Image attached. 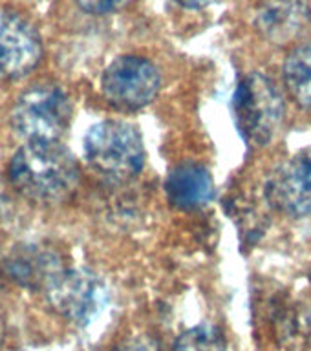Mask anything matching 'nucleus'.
<instances>
[{
	"label": "nucleus",
	"instance_id": "1",
	"mask_svg": "<svg viewBox=\"0 0 311 351\" xmlns=\"http://www.w3.org/2000/svg\"><path fill=\"white\" fill-rule=\"evenodd\" d=\"M10 181L16 192L38 205L66 202L79 185V165L59 141L26 143L10 161Z\"/></svg>",
	"mask_w": 311,
	"mask_h": 351
},
{
	"label": "nucleus",
	"instance_id": "2",
	"mask_svg": "<svg viewBox=\"0 0 311 351\" xmlns=\"http://www.w3.org/2000/svg\"><path fill=\"white\" fill-rule=\"evenodd\" d=\"M84 158L97 174L112 181H128L145 165L143 137L125 121H101L84 136Z\"/></svg>",
	"mask_w": 311,
	"mask_h": 351
},
{
	"label": "nucleus",
	"instance_id": "3",
	"mask_svg": "<svg viewBox=\"0 0 311 351\" xmlns=\"http://www.w3.org/2000/svg\"><path fill=\"white\" fill-rule=\"evenodd\" d=\"M70 97L55 84H35L21 93L11 110L13 130L27 143H54L68 130Z\"/></svg>",
	"mask_w": 311,
	"mask_h": 351
},
{
	"label": "nucleus",
	"instance_id": "4",
	"mask_svg": "<svg viewBox=\"0 0 311 351\" xmlns=\"http://www.w3.org/2000/svg\"><path fill=\"white\" fill-rule=\"evenodd\" d=\"M233 114L236 126L247 143L266 145L282 123L284 99L268 77L249 73L236 86Z\"/></svg>",
	"mask_w": 311,
	"mask_h": 351
},
{
	"label": "nucleus",
	"instance_id": "5",
	"mask_svg": "<svg viewBox=\"0 0 311 351\" xmlns=\"http://www.w3.org/2000/svg\"><path fill=\"white\" fill-rule=\"evenodd\" d=\"M161 86L158 68L137 55H123L103 71L101 90L114 108L132 112L156 99Z\"/></svg>",
	"mask_w": 311,
	"mask_h": 351
},
{
	"label": "nucleus",
	"instance_id": "6",
	"mask_svg": "<svg viewBox=\"0 0 311 351\" xmlns=\"http://www.w3.org/2000/svg\"><path fill=\"white\" fill-rule=\"evenodd\" d=\"M49 307L73 324H88L104 302V285L87 269H60L44 287Z\"/></svg>",
	"mask_w": 311,
	"mask_h": 351
},
{
	"label": "nucleus",
	"instance_id": "7",
	"mask_svg": "<svg viewBox=\"0 0 311 351\" xmlns=\"http://www.w3.org/2000/svg\"><path fill=\"white\" fill-rule=\"evenodd\" d=\"M43 59L37 29L22 15L0 10V79H22Z\"/></svg>",
	"mask_w": 311,
	"mask_h": 351
},
{
	"label": "nucleus",
	"instance_id": "8",
	"mask_svg": "<svg viewBox=\"0 0 311 351\" xmlns=\"http://www.w3.org/2000/svg\"><path fill=\"white\" fill-rule=\"evenodd\" d=\"M269 205L290 216L311 214V158L297 156L271 172L266 181Z\"/></svg>",
	"mask_w": 311,
	"mask_h": 351
},
{
	"label": "nucleus",
	"instance_id": "9",
	"mask_svg": "<svg viewBox=\"0 0 311 351\" xmlns=\"http://www.w3.org/2000/svg\"><path fill=\"white\" fill-rule=\"evenodd\" d=\"M308 0H260L255 10V27L266 40L290 44L310 26Z\"/></svg>",
	"mask_w": 311,
	"mask_h": 351
},
{
	"label": "nucleus",
	"instance_id": "10",
	"mask_svg": "<svg viewBox=\"0 0 311 351\" xmlns=\"http://www.w3.org/2000/svg\"><path fill=\"white\" fill-rule=\"evenodd\" d=\"M165 192L172 207L180 210H198L213 199V176L203 165L185 161L170 170L165 180Z\"/></svg>",
	"mask_w": 311,
	"mask_h": 351
},
{
	"label": "nucleus",
	"instance_id": "11",
	"mask_svg": "<svg viewBox=\"0 0 311 351\" xmlns=\"http://www.w3.org/2000/svg\"><path fill=\"white\" fill-rule=\"evenodd\" d=\"M57 254L44 247H22L15 249L8 260V273L11 278L27 287L44 289L49 280L60 271Z\"/></svg>",
	"mask_w": 311,
	"mask_h": 351
},
{
	"label": "nucleus",
	"instance_id": "12",
	"mask_svg": "<svg viewBox=\"0 0 311 351\" xmlns=\"http://www.w3.org/2000/svg\"><path fill=\"white\" fill-rule=\"evenodd\" d=\"M284 81L291 97L311 112V44L293 49L284 62Z\"/></svg>",
	"mask_w": 311,
	"mask_h": 351
},
{
	"label": "nucleus",
	"instance_id": "13",
	"mask_svg": "<svg viewBox=\"0 0 311 351\" xmlns=\"http://www.w3.org/2000/svg\"><path fill=\"white\" fill-rule=\"evenodd\" d=\"M174 351H225V339L218 328L200 324L180 335Z\"/></svg>",
	"mask_w": 311,
	"mask_h": 351
},
{
	"label": "nucleus",
	"instance_id": "14",
	"mask_svg": "<svg viewBox=\"0 0 311 351\" xmlns=\"http://www.w3.org/2000/svg\"><path fill=\"white\" fill-rule=\"evenodd\" d=\"M114 351H161L158 340L150 335H132L121 340Z\"/></svg>",
	"mask_w": 311,
	"mask_h": 351
},
{
	"label": "nucleus",
	"instance_id": "15",
	"mask_svg": "<svg viewBox=\"0 0 311 351\" xmlns=\"http://www.w3.org/2000/svg\"><path fill=\"white\" fill-rule=\"evenodd\" d=\"M79 8L93 15H106L123 10L130 0H76Z\"/></svg>",
	"mask_w": 311,
	"mask_h": 351
},
{
	"label": "nucleus",
	"instance_id": "16",
	"mask_svg": "<svg viewBox=\"0 0 311 351\" xmlns=\"http://www.w3.org/2000/svg\"><path fill=\"white\" fill-rule=\"evenodd\" d=\"M176 2L183 8H189V10H203V8L216 4L218 0H176Z\"/></svg>",
	"mask_w": 311,
	"mask_h": 351
},
{
	"label": "nucleus",
	"instance_id": "17",
	"mask_svg": "<svg viewBox=\"0 0 311 351\" xmlns=\"http://www.w3.org/2000/svg\"><path fill=\"white\" fill-rule=\"evenodd\" d=\"M2 340H4V324L0 320V346H2Z\"/></svg>",
	"mask_w": 311,
	"mask_h": 351
},
{
	"label": "nucleus",
	"instance_id": "18",
	"mask_svg": "<svg viewBox=\"0 0 311 351\" xmlns=\"http://www.w3.org/2000/svg\"><path fill=\"white\" fill-rule=\"evenodd\" d=\"M310 280H311V274H310Z\"/></svg>",
	"mask_w": 311,
	"mask_h": 351
}]
</instances>
